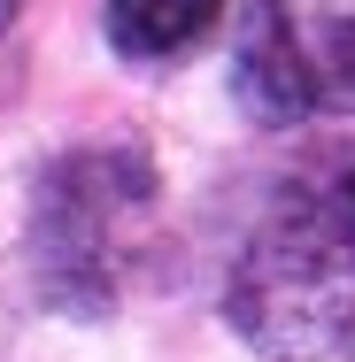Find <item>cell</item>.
I'll return each instance as SVG.
<instances>
[{"label": "cell", "instance_id": "obj_1", "mask_svg": "<svg viewBox=\"0 0 355 362\" xmlns=\"http://www.w3.org/2000/svg\"><path fill=\"white\" fill-rule=\"evenodd\" d=\"M224 324L271 362L325 355L355 324V231L309 201L271 209L232 262Z\"/></svg>", "mask_w": 355, "mask_h": 362}, {"label": "cell", "instance_id": "obj_8", "mask_svg": "<svg viewBox=\"0 0 355 362\" xmlns=\"http://www.w3.org/2000/svg\"><path fill=\"white\" fill-rule=\"evenodd\" d=\"M348 362H355V355H348Z\"/></svg>", "mask_w": 355, "mask_h": 362}, {"label": "cell", "instance_id": "obj_6", "mask_svg": "<svg viewBox=\"0 0 355 362\" xmlns=\"http://www.w3.org/2000/svg\"><path fill=\"white\" fill-rule=\"evenodd\" d=\"M340 223L355 231V162H348V177H340Z\"/></svg>", "mask_w": 355, "mask_h": 362}, {"label": "cell", "instance_id": "obj_3", "mask_svg": "<svg viewBox=\"0 0 355 362\" xmlns=\"http://www.w3.org/2000/svg\"><path fill=\"white\" fill-rule=\"evenodd\" d=\"M317 93H325V70L301 47L293 16L278 0H247L240 31H232V100H240V116L255 132H286L317 108Z\"/></svg>", "mask_w": 355, "mask_h": 362}, {"label": "cell", "instance_id": "obj_4", "mask_svg": "<svg viewBox=\"0 0 355 362\" xmlns=\"http://www.w3.org/2000/svg\"><path fill=\"white\" fill-rule=\"evenodd\" d=\"M216 23V0H108V39L132 62H170L201 47Z\"/></svg>", "mask_w": 355, "mask_h": 362}, {"label": "cell", "instance_id": "obj_2", "mask_svg": "<svg viewBox=\"0 0 355 362\" xmlns=\"http://www.w3.org/2000/svg\"><path fill=\"white\" fill-rule=\"evenodd\" d=\"M154 201V170L132 146H77L39 177L31 201V247H39V278L62 293L77 316H108L116 308V247Z\"/></svg>", "mask_w": 355, "mask_h": 362}, {"label": "cell", "instance_id": "obj_5", "mask_svg": "<svg viewBox=\"0 0 355 362\" xmlns=\"http://www.w3.org/2000/svg\"><path fill=\"white\" fill-rule=\"evenodd\" d=\"M317 70H325V93L355 108V0H340V8H332V23H325V54H317Z\"/></svg>", "mask_w": 355, "mask_h": 362}, {"label": "cell", "instance_id": "obj_7", "mask_svg": "<svg viewBox=\"0 0 355 362\" xmlns=\"http://www.w3.org/2000/svg\"><path fill=\"white\" fill-rule=\"evenodd\" d=\"M16 8H23V0H0V31H8V23H16Z\"/></svg>", "mask_w": 355, "mask_h": 362}]
</instances>
